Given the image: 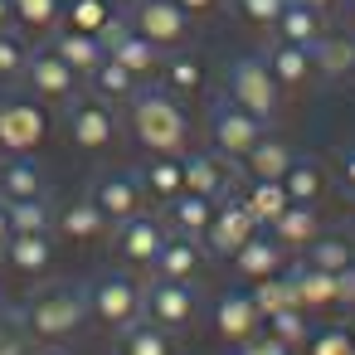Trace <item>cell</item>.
I'll return each instance as SVG.
<instances>
[{"label": "cell", "mask_w": 355, "mask_h": 355, "mask_svg": "<svg viewBox=\"0 0 355 355\" xmlns=\"http://www.w3.org/2000/svg\"><path fill=\"white\" fill-rule=\"evenodd\" d=\"M127 103H132L127 107L132 141L146 156H185V146H190V117L180 112V103L166 88H137Z\"/></svg>", "instance_id": "obj_1"}, {"label": "cell", "mask_w": 355, "mask_h": 355, "mask_svg": "<svg viewBox=\"0 0 355 355\" xmlns=\"http://www.w3.org/2000/svg\"><path fill=\"white\" fill-rule=\"evenodd\" d=\"M20 326L35 345H69L83 326H88V292L78 282H54L40 287L25 306H20Z\"/></svg>", "instance_id": "obj_2"}, {"label": "cell", "mask_w": 355, "mask_h": 355, "mask_svg": "<svg viewBox=\"0 0 355 355\" xmlns=\"http://www.w3.org/2000/svg\"><path fill=\"white\" fill-rule=\"evenodd\" d=\"M88 321H98L103 331H122V326H132V321H141V297H146V282L132 272V268H122V272H103V277H93L88 287Z\"/></svg>", "instance_id": "obj_3"}, {"label": "cell", "mask_w": 355, "mask_h": 355, "mask_svg": "<svg viewBox=\"0 0 355 355\" xmlns=\"http://www.w3.org/2000/svg\"><path fill=\"white\" fill-rule=\"evenodd\" d=\"M224 98L239 103V107H243L248 117H258L263 127H272L277 112H282V88L272 83L263 54H239V59L229 64V88H224Z\"/></svg>", "instance_id": "obj_4"}, {"label": "cell", "mask_w": 355, "mask_h": 355, "mask_svg": "<svg viewBox=\"0 0 355 355\" xmlns=\"http://www.w3.org/2000/svg\"><path fill=\"white\" fill-rule=\"evenodd\" d=\"M49 137V112L40 98L15 93V98H0V151L6 156H35Z\"/></svg>", "instance_id": "obj_5"}, {"label": "cell", "mask_w": 355, "mask_h": 355, "mask_svg": "<svg viewBox=\"0 0 355 355\" xmlns=\"http://www.w3.org/2000/svg\"><path fill=\"white\" fill-rule=\"evenodd\" d=\"M64 107H69V112H64V127H69V141H73L78 151L98 156V151H107V146L117 141L122 122H117V112H112L107 98H98V93H78V98H69Z\"/></svg>", "instance_id": "obj_6"}, {"label": "cell", "mask_w": 355, "mask_h": 355, "mask_svg": "<svg viewBox=\"0 0 355 355\" xmlns=\"http://www.w3.org/2000/svg\"><path fill=\"white\" fill-rule=\"evenodd\" d=\"M263 122L258 117H248L239 103H229V98H219L214 107H209V151H219L224 161H234V166H243V156L263 141Z\"/></svg>", "instance_id": "obj_7"}, {"label": "cell", "mask_w": 355, "mask_h": 355, "mask_svg": "<svg viewBox=\"0 0 355 355\" xmlns=\"http://www.w3.org/2000/svg\"><path fill=\"white\" fill-rule=\"evenodd\" d=\"M166 239H171V224L156 219V214H146V209L132 214V219H122V224H112L117 263L132 268V272H151V263H156V253H161Z\"/></svg>", "instance_id": "obj_8"}, {"label": "cell", "mask_w": 355, "mask_h": 355, "mask_svg": "<svg viewBox=\"0 0 355 355\" xmlns=\"http://www.w3.org/2000/svg\"><path fill=\"white\" fill-rule=\"evenodd\" d=\"M141 316L166 326V331H185L200 316V292L195 282H171V277H151L146 297H141Z\"/></svg>", "instance_id": "obj_9"}, {"label": "cell", "mask_w": 355, "mask_h": 355, "mask_svg": "<svg viewBox=\"0 0 355 355\" xmlns=\"http://www.w3.org/2000/svg\"><path fill=\"white\" fill-rule=\"evenodd\" d=\"M25 88H30V98H40V103H69V98H78L83 93V78L44 44V49H30V64H25V78H20Z\"/></svg>", "instance_id": "obj_10"}, {"label": "cell", "mask_w": 355, "mask_h": 355, "mask_svg": "<svg viewBox=\"0 0 355 355\" xmlns=\"http://www.w3.org/2000/svg\"><path fill=\"white\" fill-rule=\"evenodd\" d=\"M132 30H141L156 49H180L185 40H190V15L175 6V0H137L132 6Z\"/></svg>", "instance_id": "obj_11"}, {"label": "cell", "mask_w": 355, "mask_h": 355, "mask_svg": "<svg viewBox=\"0 0 355 355\" xmlns=\"http://www.w3.org/2000/svg\"><path fill=\"white\" fill-rule=\"evenodd\" d=\"M253 234H258V219L248 214V205H243L239 195H224V200L214 205L209 229H205V248H209L214 258H234Z\"/></svg>", "instance_id": "obj_12"}, {"label": "cell", "mask_w": 355, "mask_h": 355, "mask_svg": "<svg viewBox=\"0 0 355 355\" xmlns=\"http://www.w3.org/2000/svg\"><path fill=\"white\" fill-rule=\"evenodd\" d=\"M103 44H107V54H112L127 73H137V78H151V73H161V64H166V49H156L141 30H132V20H112V25L103 30Z\"/></svg>", "instance_id": "obj_13"}, {"label": "cell", "mask_w": 355, "mask_h": 355, "mask_svg": "<svg viewBox=\"0 0 355 355\" xmlns=\"http://www.w3.org/2000/svg\"><path fill=\"white\" fill-rule=\"evenodd\" d=\"M88 200H93L112 224H122V219H132V214L146 209V190H141V175H137V171H98Z\"/></svg>", "instance_id": "obj_14"}, {"label": "cell", "mask_w": 355, "mask_h": 355, "mask_svg": "<svg viewBox=\"0 0 355 355\" xmlns=\"http://www.w3.org/2000/svg\"><path fill=\"white\" fill-rule=\"evenodd\" d=\"M180 166H185V190L190 195H205V200H224V195H234V161H224L219 151H185L180 156Z\"/></svg>", "instance_id": "obj_15"}, {"label": "cell", "mask_w": 355, "mask_h": 355, "mask_svg": "<svg viewBox=\"0 0 355 355\" xmlns=\"http://www.w3.org/2000/svg\"><path fill=\"white\" fill-rule=\"evenodd\" d=\"M0 263H6L15 277H30V282L49 277V268H54V234H15L6 248H0Z\"/></svg>", "instance_id": "obj_16"}, {"label": "cell", "mask_w": 355, "mask_h": 355, "mask_svg": "<svg viewBox=\"0 0 355 355\" xmlns=\"http://www.w3.org/2000/svg\"><path fill=\"white\" fill-rule=\"evenodd\" d=\"M258 54H263V64H268L272 83H277V88H287V93H302V88L316 78L311 49H302V44H282V40H272V44H263Z\"/></svg>", "instance_id": "obj_17"}, {"label": "cell", "mask_w": 355, "mask_h": 355, "mask_svg": "<svg viewBox=\"0 0 355 355\" xmlns=\"http://www.w3.org/2000/svg\"><path fill=\"white\" fill-rule=\"evenodd\" d=\"M205 268V239H190V234H171L151 263V277H171V282H195Z\"/></svg>", "instance_id": "obj_18"}, {"label": "cell", "mask_w": 355, "mask_h": 355, "mask_svg": "<svg viewBox=\"0 0 355 355\" xmlns=\"http://www.w3.org/2000/svg\"><path fill=\"white\" fill-rule=\"evenodd\" d=\"M258 326H263V316H258V306H253V297H248L243 287H229V292L214 297V331H219L229 345L248 340Z\"/></svg>", "instance_id": "obj_19"}, {"label": "cell", "mask_w": 355, "mask_h": 355, "mask_svg": "<svg viewBox=\"0 0 355 355\" xmlns=\"http://www.w3.org/2000/svg\"><path fill=\"white\" fill-rule=\"evenodd\" d=\"M54 234L69 243H98V239H112V219L93 200H73V205L54 209Z\"/></svg>", "instance_id": "obj_20"}, {"label": "cell", "mask_w": 355, "mask_h": 355, "mask_svg": "<svg viewBox=\"0 0 355 355\" xmlns=\"http://www.w3.org/2000/svg\"><path fill=\"white\" fill-rule=\"evenodd\" d=\"M49 49H54L78 78H88V73L107 59V44H103L98 35H83V30H69V25H59V30L49 35Z\"/></svg>", "instance_id": "obj_21"}, {"label": "cell", "mask_w": 355, "mask_h": 355, "mask_svg": "<svg viewBox=\"0 0 355 355\" xmlns=\"http://www.w3.org/2000/svg\"><path fill=\"white\" fill-rule=\"evenodd\" d=\"M229 263H234V272H239V277H248V282L277 277V268H282V243H277L272 234H263V229H258V234H253V239H248Z\"/></svg>", "instance_id": "obj_22"}, {"label": "cell", "mask_w": 355, "mask_h": 355, "mask_svg": "<svg viewBox=\"0 0 355 355\" xmlns=\"http://www.w3.org/2000/svg\"><path fill=\"white\" fill-rule=\"evenodd\" d=\"M287 287H292V302L302 311L336 306V272H321L311 263H297V268H287Z\"/></svg>", "instance_id": "obj_23"}, {"label": "cell", "mask_w": 355, "mask_h": 355, "mask_svg": "<svg viewBox=\"0 0 355 355\" xmlns=\"http://www.w3.org/2000/svg\"><path fill=\"white\" fill-rule=\"evenodd\" d=\"M137 175H141L146 200H156V205H171L175 195H185V166H180V156H151Z\"/></svg>", "instance_id": "obj_24"}, {"label": "cell", "mask_w": 355, "mask_h": 355, "mask_svg": "<svg viewBox=\"0 0 355 355\" xmlns=\"http://www.w3.org/2000/svg\"><path fill=\"white\" fill-rule=\"evenodd\" d=\"M30 195H49L40 161L35 156H6L0 161V200H30Z\"/></svg>", "instance_id": "obj_25"}, {"label": "cell", "mask_w": 355, "mask_h": 355, "mask_svg": "<svg viewBox=\"0 0 355 355\" xmlns=\"http://www.w3.org/2000/svg\"><path fill=\"white\" fill-rule=\"evenodd\" d=\"M292 146L282 141V137H272V132H263V141L243 156V166L239 171H248V180H282L287 175V166H292Z\"/></svg>", "instance_id": "obj_26"}, {"label": "cell", "mask_w": 355, "mask_h": 355, "mask_svg": "<svg viewBox=\"0 0 355 355\" xmlns=\"http://www.w3.org/2000/svg\"><path fill=\"white\" fill-rule=\"evenodd\" d=\"M268 234H272L282 248H306V243L321 234V214H316V205H287V209L268 224Z\"/></svg>", "instance_id": "obj_27"}, {"label": "cell", "mask_w": 355, "mask_h": 355, "mask_svg": "<svg viewBox=\"0 0 355 355\" xmlns=\"http://www.w3.org/2000/svg\"><path fill=\"white\" fill-rule=\"evenodd\" d=\"M117 355H175V331L141 316V321L117 331Z\"/></svg>", "instance_id": "obj_28"}, {"label": "cell", "mask_w": 355, "mask_h": 355, "mask_svg": "<svg viewBox=\"0 0 355 355\" xmlns=\"http://www.w3.org/2000/svg\"><path fill=\"white\" fill-rule=\"evenodd\" d=\"M321 35H326L321 15H316V10H306V6H297V0H287L282 15L272 20V40H282V44H302V49H311Z\"/></svg>", "instance_id": "obj_29"}, {"label": "cell", "mask_w": 355, "mask_h": 355, "mask_svg": "<svg viewBox=\"0 0 355 355\" xmlns=\"http://www.w3.org/2000/svg\"><path fill=\"white\" fill-rule=\"evenodd\" d=\"M161 88H166L171 98H190V93H200V88H205V64H200V54H190V49H171L166 64H161Z\"/></svg>", "instance_id": "obj_30"}, {"label": "cell", "mask_w": 355, "mask_h": 355, "mask_svg": "<svg viewBox=\"0 0 355 355\" xmlns=\"http://www.w3.org/2000/svg\"><path fill=\"white\" fill-rule=\"evenodd\" d=\"M316 78H350L355 73V40L350 35H321L311 44Z\"/></svg>", "instance_id": "obj_31"}, {"label": "cell", "mask_w": 355, "mask_h": 355, "mask_svg": "<svg viewBox=\"0 0 355 355\" xmlns=\"http://www.w3.org/2000/svg\"><path fill=\"white\" fill-rule=\"evenodd\" d=\"M166 219H171V234H190V239H205V229H209V219H214V200H205V195H175L171 205H166Z\"/></svg>", "instance_id": "obj_32"}, {"label": "cell", "mask_w": 355, "mask_h": 355, "mask_svg": "<svg viewBox=\"0 0 355 355\" xmlns=\"http://www.w3.org/2000/svg\"><path fill=\"white\" fill-rule=\"evenodd\" d=\"M64 25V0H15V30L25 40L54 35Z\"/></svg>", "instance_id": "obj_33"}, {"label": "cell", "mask_w": 355, "mask_h": 355, "mask_svg": "<svg viewBox=\"0 0 355 355\" xmlns=\"http://www.w3.org/2000/svg\"><path fill=\"white\" fill-rule=\"evenodd\" d=\"M83 83H88V93H98V98H107V103H127V98L141 88V78H137V73H127L112 54H107V59H103Z\"/></svg>", "instance_id": "obj_34"}, {"label": "cell", "mask_w": 355, "mask_h": 355, "mask_svg": "<svg viewBox=\"0 0 355 355\" xmlns=\"http://www.w3.org/2000/svg\"><path fill=\"white\" fill-rule=\"evenodd\" d=\"M302 253H306L302 263H311V268H321V272H340V268H350V263H355V243H350L345 234H336V229H331V234L321 229Z\"/></svg>", "instance_id": "obj_35"}, {"label": "cell", "mask_w": 355, "mask_h": 355, "mask_svg": "<svg viewBox=\"0 0 355 355\" xmlns=\"http://www.w3.org/2000/svg\"><path fill=\"white\" fill-rule=\"evenodd\" d=\"M282 185H287V200H292V205H316V200H321V185H326L321 161H316V156H292Z\"/></svg>", "instance_id": "obj_36"}, {"label": "cell", "mask_w": 355, "mask_h": 355, "mask_svg": "<svg viewBox=\"0 0 355 355\" xmlns=\"http://www.w3.org/2000/svg\"><path fill=\"white\" fill-rule=\"evenodd\" d=\"M239 200L248 205V214L258 219V229H268V224H272V219H277V214H282V209L292 205V200H287V185H282V180H248V190H243Z\"/></svg>", "instance_id": "obj_37"}, {"label": "cell", "mask_w": 355, "mask_h": 355, "mask_svg": "<svg viewBox=\"0 0 355 355\" xmlns=\"http://www.w3.org/2000/svg\"><path fill=\"white\" fill-rule=\"evenodd\" d=\"M112 20H117L112 0H64V25L69 30H83V35H98L103 40V30Z\"/></svg>", "instance_id": "obj_38"}, {"label": "cell", "mask_w": 355, "mask_h": 355, "mask_svg": "<svg viewBox=\"0 0 355 355\" xmlns=\"http://www.w3.org/2000/svg\"><path fill=\"white\" fill-rule=\"evenodd\" d=\"M10 219H15V234H54V200L49 195L10 200Z\"/></svg>", "instance_id": "obj_39"}, {"label": "cell", "mask_w": 355, "mask_h": 355, "mask_svg": "<svg viewBox=\"0 0 355 355\" xmlns=\"http://www.w3.org/2000/svg\"><path fill=\"white\" fill-rule=\"evenodd\" d=\"M263 331H272V336H277L287 350H297V345H306L311 321H306V311H302V306H282V311L263 316Z\"/></svg>", "instance_id": "obj_40"}, {"label": "cell", "mask_w": 355, "mask_h": 355, "mask_svg": "<svg viewBox=\"0 0 355 355\" xmlns=\"http://www.w3.org/2000/svg\"><path fill=\"white\" fill-rule=\"evenodd\" d=\"M30 64V40L20 30H0V83H20Z\"/></svg>", "instance_id": "obj_41"}, {"label": "cell", "mask_w": 355, "mask_h": 355, "mask_svg": "<svg viewBox=\"0 0 355 355\" xmlns=\"http://www.w3.org/2000/svg\"><path fill=\"white\" fill-rule=\"evenodd\" d=\"M248 297H253L258 316H272V311H282V306H297V302H292L287 277H263V282H253V287H248Z\"/></svg>", "instance_id": "obj_42"}, {"label": "cell", "mask_w": 355, "mask_h": 355, "mask_svg": "<svg viewBox=\"0 0 355 355\" xmlns=\"http://www.w3.org/2000/svg\"><path fill=\"white\" fill-rule=\"evenodd\" d=\"M302 350H306V355H355L345 326H311V336H306Z\"/></svg>", "instance_id": "obj_43"}, {"label": "cell", "mask_w": 355, "mask_h": 355, "mask_svg": "<svg viewBox=\"0 0 355 355\" xmlns=\"http://www.w3.org/2000/svg\"><path fill=\"white\" fill-rule=\"evenodd\" d=\"M35 340L20 326V311H0V355H35Z\"/></svg>", "instance_id": "obj_44"}, {"label": "cell", "mask_w": 355, "mask_h": 355, "mask_svg": "<svg viewBox=\"0 0 355 355\" xmlns=\"http://www.w3.org/2000/svg\"><path fill=\"white\" fill-rule=\"evenodd\" d=\"M234 6H239V15H243L248 25L272 30V20L282 15V6H287V0H234Z\"/></svg>", "instance_id": "obj_45"}, {"label": "cell", "mask_w": 355, "mask_h": 355, "mask_svg": "<svg viewBox=\"0 0 355 355\" xmlns=\"http://www.w3.org/2000/svg\"><path fill=\"white\" fill-rule=\"evenodd\" d=\"M239 355H292V350H287L272 331H263V326H258L248 340H239Z\"/></svg>", "instance_id": "obj_46"}, {"label": "cell", "mask_w": 355, "mask_h": 355, "mask_svg": "<svg viewBox=\"0 0 355 355\" xmlns=\"http://www.w3.org/2000/svg\"><path fill=\"white\" fill-rule=\"evenodd\" d=\"M336 306H355V263L336 272Z\"/></svg>", "instance_id": "obj_47"}, {"label": "cell", "mask_w": 355, "mask_h": 355, "mask_svg": "<svg viewBox=\"0 0 355 355\" xmlns=\"http://www.w3.org/2000/svg\"><path fill=\"white\" fill-rule=\"evenodd\" d=\"M175 6H180L190 20H200V15H214V10H219V0H175Z\"/></svg>", "instance_id": "obj_48"}, {"label": "cell", "mask_w": 355, "mask_h": 355, "mask_svg": "<svg viewBox=\"0 0 355 355\" xmlns=\"http://www.w3.org/2000/svg\"><path fill=\"white\" fill-rule=\"evenodd\" d=\"M340 185L355 195V146H345V151H340Z\"/></svg>", "instance_id": "obj_49"}, {"label": "cell", "mask_w": 355, "mask_h": 355, "mask_svg": "<svg viewBox=\"0 0 355 355\" xmlns=\"http://www.w3.org/2000/svg\"><path fill=\"white\" fill-rule=\"evenodd\" d=\"M15 239V219H10V200H0V248Z\"/></svg>", "instance_id": "obj_50"}, {"label": "cell", "mask_w": 355, "mask_h": 355, "mask_svg": "<svg viewBox=\"0 0 355 355\" xmlns=\"http://www.w3.org/2000/svg\"><path fill=\"white\" fill-rule=\"evenodd\" d=\"M0 30H15V0H0Z\"/></svg>", "instance_id": "obj_51"}, {"label": "cell", "mask_w": 355, "mask_h": 355, "mask_svg": "<svg viewBox=\"0 0 355 355\" xmlns=\"http://www.w3.org/2000/svg\"><path fill=\"white\" fill-rule=\"evenodd\" d=\"M297 6H306V10H316V15H326V10L336 6V0H297Z\"/></svg>", "instance_id": "obj_52"}, {"label": "cell", "mask_w": 355, "mask_h": 355, "mask_svg": "<svg viewBox=\"0 0 355 355\" xmlns=\"http://www.w3.org/2000/svg\"><path fill=\"white\" fill-rule=\"evenodd\" d=\"M345 336H350V345H355V316H350V321H345Z\"/></svg>", "instance_id": "obj_53"}, {"label": "cell", "mask_w": 355, "mask_h": 355, "mask_svg": "<svg viewBox=\"0 0 355 355\" xmlns=\"http://www.w3.org/2000/svg\"><path fill=\"white\" fill-rule=\"evenodd\" d=\"M40 355H64V350H59V345H49V350H40Z\"/></svg>", "instance_id": "obj_54"}]
</instances>
